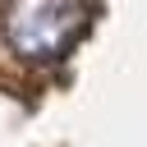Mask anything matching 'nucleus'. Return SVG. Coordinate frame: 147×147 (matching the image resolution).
<instances>
[{"mask_svg":"<svg viewBox=\"0 0 147 147\" xmlns=\"http://www.w3.org/2000/svg\"><path fill=\"white\" fill-rule=\"evenodd\" d=\"M92 0H0V87L46 83L87 37Z\"/></svg>","mask_w":147,"mask_h":147,"instance_id":"nucleus-1","label":"nucleus"}]
</instances>
